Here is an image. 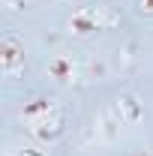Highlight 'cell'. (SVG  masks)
<instances>
[{
	"label": "cell",
	"instance_id": "ba28073f",
	"mask_svg": "<svg viewBox=\"0 0 153 156\" xmlns=\"http://www.w3.org/2000/svg\"><path fill=\"white\" fill-rule=\"evenodd\" d=\"M15 156H45V153L36 147H21V150H15Z\"/></svg>",
	"mask_w": 153,
	"mask_h": 156
},
{
	"label": "cell",
	"instance_id": "8992f818",
	"mask_svg": "<svg viewBox=\"0 0 153 156\" xmlns=\"http://www.w3.org/2000/svg\"><path fill=\"white\" fill-rule=\"evenodd\" d=\"M48 75L54 78L57 84H72L78 78V66H75V60L69 57V54H54V57L48 60Z\"/></svg>",
	"mask_w": 153,
	"mask_h": 156
},
{
	"label": "cell",
	"instance_id": "5b68a950",
	"mask_svg": "<svg viewBox=\"0 0 153 156\" xmlns=\"http://www.w3.org/2000/svg\"><path fill=\"white\" fill-rule=\"evenodd\" d=\"M114 114L120 117L123 126H135L138 120H144V108H141V102L132 93H123V96L114 99Z\"/></svg>",
	"mask_w": 153,
	"mask_h": 156
},
{
	"label": "cell",
	"instance_id": "9c48e42d",
	"mask_svg": "<svg viewBox=\"0 0 153 156\" xmlns=\"http://www.w3.org/2000/svg\"><path fill=\"white\" fill-rule=\"evenodd\" d=\"M135 156H153V153H150V150H144V153H135Z\"/></svg>",
	"mask_w": 153,
	"mask_h": 156
},
{
	"label": "cell",
	"instance_id": "52a82bcc",
	"mask_svg": "<svg viewBox=\"0 0 153 156\" xmlns=\"http://www.w3.org/2000/svg\"><path fill=\"white\" fill-rule=\"evenodd\" d=\"M138 12L141 15H153V0H138Z\"/></svg>",
	"mask_w": 153,
	"mask_h": 156
},
{
	"label": "cell",
	"instance_id": "7a4b0ae2",
	"mask_svg": "<svg viewBox=\"0 0 153 156\" xmlns=\"http://www.w3.org/2000/svg\"><path fill=\"white\" fill-rule=\"evenodd\" d=\"M21 69H24V48H21V42L15 36H3L0 42V72L6 78L18 75Z\"/></svg>",
	"mask_w": 153,
	"mask_h": 156
},
{
	"label": "cell",
	"instance_id": "3957f363",
	"mask_svg": "<svg viewBox=\"0 0 153 156\" xmlns=\"http://www.w3.org/2000/svg\"><path fill=\"white\" fill-rule=\"evenodd\" d=\"M63 114H51L45 117V120H39V123H30V135L36 138V141H42V144H54V141H60L63 138Z\"/></svg>",
	"mask_w": 153,
	"mask_h": 156
},
{
	"label": "cell",
	"instance_id": "6da1fadb",
	"mask_svg": "<svg viewBox=\"0 0 153 156\" xmlns=\"http://www.w3.org/2000/svg\"><path fill=\"white\" fill-rule=\"evenodd\" d=\"M105 24H111V18H105L99 6H84V9L72 12L69 30H72L75 36H87V33H93V30H102Z\"/></svg>",
	"mask_w": 153,
	"mask_h": 156
},
{
	"label": "cell",
	"instance_id": "277c9868",
	"mask_svg": "<svg viewBox=\"0 0 153 156\" xmlns=\"http://www.w3.org/2000/svg\"><path fill=\"white\" fill-rule=\"evenodd\" d=\"M51 114H57V102L51 96H33L21 105V120L24 123H39V120H45Z\"/></svg>",
	"mask_w": 153,
	"mask_h": 156
}]
</instances>
